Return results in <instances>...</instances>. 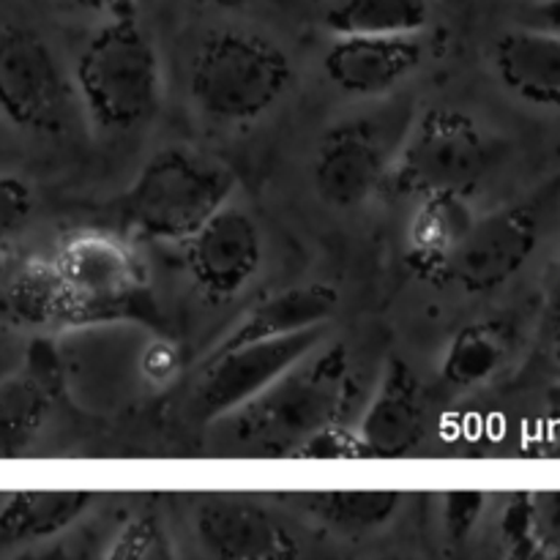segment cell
<instances>
[{
  "mask_svg": "<svg viewBox=\"0 0 560 560\" xmlns=\"http://www.w3.org/2000/svg\"><path fill=\"white\" fill-rule=\"evenodd\" d=\"M74 85L88 118L104 131L137 129L156 115L162 66L151 36L126 0L109 9V20L82 47Z\"/></svg>",
  "mask_w": 560,
  "mask_h": 560,
  "instance_id": "cell-2",
  "label": "cell"
},
{
  "mask_svg": "<svg viewBox=\"0 0 560 560\" xmlns=\"http://www.w3.org/2000/svg\"><path fill=\"white\" fill-rule=\"evenodd\" d=\"M0 310L20 326H74L69 293L52 260H27L3 282Z\"/></svg>",
  "mask_w": 560,
  "mask_h": 560,
  "instance_id": "cell-22",
  "label": "cell"
},
{
  "mask_svg": "<svg viewBox=\"0 0 560 560\" xmlns=\"http://www.w3.org/2000/svg\"><path fill=\"white\" fill-rule=\"evenodd\" d=\"M552 306H556V315H558V312H560V268H558L556 288H552Z\"/></svg>",
  "mask_w": 560,
  "mask_h": 560,
  "instance_id": "cell-31",
  "label": "cell"
},
{
  "mask_svg": "<svg viewBox=\"0 0 560 560\" xmlns=\"http://www.w3.org/2000/svg\"><path fill=\"white\" fill-rule=\"evenodd\" d=\"M512 353V328L498 320L459 328L441 359V383L452 392H470L490 383Z\"/></svg>",
  "mask_w": 560,
  "mask_h": 560,
  "instance_id": "cell-21",
  "label": "cell"
},
{
  "mask_svg": "<svg viewBox=\"0 0 560 560\" xmlns=\"http://www.w3.org/2000/svg\"><path fill=\"white\" fill-rule=\"evenodd\" d=\"M492 162L495 145L470 115L432 107L408 126L383 189L408 200L441 191L470 197Z\"/></svg>",
  "mask_w": 560,
  "mask_h": 560,
  "instance_id": "cell-5",
  "label": "cell"
},
{
  "mask_svg": "<svg viewBox=\"0 0 560 560\" xmlns=\"http://www.w3.org/2000/svg\"><path fill=\"white\" fill-rule=\"evenodd\" d=\"M337 306L339 290L326 282H306L277 290V293L252 304L238 317V323H233V328L213 345L208 359L241 348V345L288 337V334L306 331V328L326 326L328 317L337 312Z\"/></svg>",
  "mask_w": 560,
  "mask_h": 560,
  "instance_id": "cell-15",
  "label": "cell"
},
{
  "mask_svg": "<svg viewBox=\"0 0 560 560\" xmlns=\"http://www.w3.org/2000/svg\"><path fill=\"white\" fill-rule=\"evenodd\" d=\"M424 388L413 366L402 359H392L372 392L359 432L364 457L397 459L413 452L424 435Z\"/></svg>",
  "mask_w": 560,
  "mask_h": 560,
  "instance_id": "cell-14",
  "label": "cell"
},
{
  "mask_svg": "<svg viewBox=\"0 0 560 560\" xmlns=\"http://www.w3.org/2000/svg\"><path fill=\"white\" fill-rule=\"evenodd\" d=\"M96 495L82 490H20L0 506V539L42 541L63 534L77 523Z\"/></svg>",
  "mask_w": 560,
  "mask_h": 560,
  "instance_id": "cell-19",
  "label": "cell"
},
{
  "mask_svg": "<svg viewBox=\"0 0 560 560\" xmlns=\"http://www.w3.org/2000/svg\"><path fill=\"white\" fill-rule=\"evenodd\" d=\"M556 317H558V331H560V312H558V315H556Z\"/></svg>",
  "mask_w": 560,
  "mask_h": 560,
  "instance_id": "cell-33",
  "label": "cell"
},
{
  "mask_svg": "<svg viewBox=\"0 0 560 560\" xmlns=\"http://www.w3.org/2000/svg\"><path fill=\"white\" fill-rule=\"evenodd\" d=\"M184 244L191 282L213 301L238 295L260 271V228L241 208L222 206Z\"/></svg>",
  "mask_w": 560,
  "mask_h": 560,
  "instance_id": "cell-11",
  "label": "cell"
},
{
  "mask_svg": "<svg viewBox=\"0 0 560 560\" xmlns=\"http://www.w3.org/2000/svg\"><path fill=\"white\" fill-rule=\"evenodd\" d=\"M52 262L69 293L74 326L118 320L145 290V268L118 235H71Z\"/></svg>",
  "mask_w": 560,
  "mask_h": 560,
  "instance_id": "cell-7",
  "label": "cell"
},
{
  "mask_svg": "<svg viewBox=\"0 0 560 560\" xmlns=\"http://www.w3.org/2000/svg\"><path fill=\"white\" fill-rule=\"evenodd\" d=\"M295 457L304 459H364V448H361L359 432L348 427L345 421H334V424L323 427L320 432L310 438L304 446L299 448Z\"/></svg>",
  "mask_w": 560,
  "mask_h": 560,
  "instance_id": "cell-26",
  "label": "cell"
},
{
  "mask_svg": "<svg viewBox=\"0 0 560 560\" xmlns=\"http://www.w3.org/2000/svg\"><path fill=\"white\" fill-rule=\"evenodd\" d=\"M3 282H5V279H0V293H3Z\"/></svg>",
  "mask_w": 560,
  "mask_h": 560,
  "instance_id": "cell-32",
  "label": "cell"
},
{
  "mask_svg": "<svg viewBox=\"0 0 560 560\" xmlns=\"http://www.w3.org/2000/svg\"><path fill=\"white\" fill-rule=\"evenodd\" d=\"M195 534L206 552L224 560H293L301 545L284 520L238 495H208L195 509Z\"/></svg>",
  "mask_w": 560,
  "mask_h": 560,
  "instance_id": "cell-12",
  "label": "cell"
},
{
  "mask_svg": "<svg viewBox=\"0 0 560 560\" xmlns=\"http://www.w3.org/2000/svg\"><path fill=\"white\" fill-rule=\"evenodd\" d=\"M405 131L388 135L383 120L372 118L328 126L312 159L317 197L331 208H355L370 200L386 184Z\"/></svg>",
  "mask_w": 560,
  "mask_h": 560,
  "instance_id": "cell-9",
  "label": "cell"
},
{
  "mask_svg": "<svg viewBox=\"0 0 560 560\" xmlns=\"http://www.w3.org/2000/svg\"><path fill=\"white\" fill-rule=\"evenodd\" d=\"M279 501L295 512L310 514L317 523L342 534H370L392 523L402 503V492L392 490H328L282 492Z\"/></svg>",
  "mask_w": 560,
  "mask_h": 560,
  "instance_id": "cell-20",
  "label": "cell"
},
{
  "mask_svg": "<svg viewBox=\"0 0 560 560\" xmlns=\"http://www.w3.org/2000/svg\"><path fill=\"white\" fill-rule=\"evenodd\" d=\"M528 25L539 27V31L558 33L560 36V0H539V3H534Z\"/></svg>",
  "mask_w": 560,
  "mask_h": 560,
  "instance_id": "cell-29",
  "label": "cell"
},
{
  "mask_svg": "<svg viewBox=\"0 0 560 560\" xmlns=\"http://www.w3.org/2000/svg\"><path fill=\"white\" fill-rule=\"evenodd\" d=\"M492 69L501 85L534 107H560V36L539 27H514L498 36Z\"/></svg>",
  "mask_w": 560,
  "mask_h": 560,
  "instance_id": "cell-16",
  "label": "cell"
},
{
  "mask_svg": "<svg viewBox=\"0 0 560 560\" xmlns=\"http://www.w3.org/2000/svg\"><path fill=\"white\" fill-rule=\"evenodd\" d=\"M173 556V541L156 512H140L126 520L107 550L109 560H170Z\"/></svg>",
  "mask_w": 560,
  "mask_h": 560,
  "instance_id": "cell-25",
  "label": "cell"
},
{
  "mask_svg": "<svg viewBox=\"0 0 560 560\" xmlns=\"http://www.w3.org/2000/svg\"><path fill=\"white\" fill-rule=\"evenodd\" d=\"M293 85L288 52L249 31L211 33L195 49L189 96L219 124H249L277 107Z\"/></svg>",
  "mask_w": 560,
  "mask_h": 560,
  "instance_id": "cell-4",
  "label": "cell"
},
{
  "mask_svg": "<svg viewBox=\"0 0 560 560\" xmlns=\"http://www.w3.org/2000/svg\"><path fill=\"white\" fill-rule=\"evenodd\" d=\"M353 370L345 345H317L241 408L208 421L213 443L235 457H295L315 432L345 421Z\"/></svg>",
  "mask_w": 560,
  "mask_h": 560,
  "instance_id": "cell-1",
  "label": "cell"
},
{
  "mask_svg": "<svg viewBox=\"0 0 560 560\" xmlns=\"http://www.w3.org/2000/svg\"><path fill=\"white\" fill-rule=\"evenodd\" d=\"M416 202L419 206L408 222V266L419 277L441 282L476 217L470 213L468 195L441 191L419 197Z\"/></svg>",
  "mask_w": 560,
  "mask_h": 560,
  "instance_id": "cell-17",
  "label": "cell"
},
{
  "mask_svg": "<svg viewBox=\"0 0 560 560\" xmlns=\"http://www.w3.org/2000/svg\"><path fill=\"white\" fill-rule=\"evenodd\" d=\"M424 63L416 36H334L323 58L328 82L348 96H386Z\"/></svg>",
  "mask_w": 560,
  "mask_h": 560,
  "instance_id": "cell-13",
  "label": "cell"
},
{
  "mask_svg": "<svg viewBox=\"0 0 560 560\" xmlns=\"http://www.w3.org/2000/svg\"><path fill=\"white\" fill-rule=\"evenodd\" d=\"M326 339V326L306 328L277 339L241 345L228 353L202 361L200 383L191 394V413L200 421H213L241 408L252 397L271 386L282 372L299 364L306 353Z\"/></svg>",
  "mask_w": 560,
  "mask_h": 560,
  "instance_id": "cell-10",
  "label": "cell"
},
{
  "mask_svg": "<svg viewBox=\"0 0 560 560\" xmlns=\"http://www.w3.org/2000/svg\"><path fill=\"white\" fill-rule=\"evenodd\" d=\"M71 85L49 44L31 27L0 33V118L33 135L66 129Z\"/></svg>",
  "mask_w": 560,
  "mask_h": 560,
  "instance_id": "cell-8",
  "label": "cell"
},
{
  "mask_svg": "<svg viewBox=\"0 0 560 560\" xmlns=\"http://www.w3.org/2000/svg\"><path fill=\"white\" fill-rule=\"evenodd\" d=\"M228 167L186 148L153 153L115 202L126 235L159 244H184L233 195Z\"/></svg>",
  "mask_w": 560,
  "mask_h": 560,
  "instance_id": "cell-3",
  "label": "cell"
},
{
  "mask_svg": "<svg viewBox=\"0 0 560 560\" xmlns=\"http://www.w3.org/2000/svg\"><path fill=\"white\" fill-rule=\"evenodd\" d=\"M560 200V173L534 195L514 200L487 217L474 219L463 244L438 284H454L470 295L492 293L523 271L534 257L545 222Z\"/></svg>",
  "mask_w": 560,
  "mask_h": 560,
  "instance_id": "cell-6",
  "label": "cell"
},
{
  "mask_svg": "<svg viewBox=\"0 0 560 560\" xmlns=\"http://www.w3.org/2000/svg\"><path fill=\"white\" fill-rule=\"evenodd\" d=\"M55 405V386L47 366L27 361L0 381V459L25 454L42 435Z\"/></svg>",
  "mask_w": 560,
  "mask_h": 560,
  "instance_id": "cell-18",
  "label": "cell"
},
{
  "mask_svg": "<svg viewBox=\"0 0 560 560\" xmlns=\"http://www.w3.org/2000/svg\"><path fill=\"white\" fill-rule=\"evenodd\" d=\"M430 16V0H331L323 25L334 36H416Z\"/></svg>",
  "mask_w": 560,
  "mask_h": 560,
  "instance_id": "cell-23",
  "label": "cell"
},
{
  "mask_svg": "<svg viewBox=\"0 0 560 560\" xmlns=\"http://www.w3.org/2000/svg\"><path fill=\"white\" fill-rule=\"evenodd\" d=\"M485 492H448L443 501V523L452 541H465L485 514Z\"/></svg>",
  "mask_w": 560,
  "mask_h": 560,
  "instance_id": "cell-28",
  "label": "cell"
},
{
  "mask_svg": "<svg viewBox=\"0 0 560 560\" xmlns=\"http://www.w3.org/2000/svg\"><path fill=\"white\" fill-rule=\"evenodd\" d=\"M501 536L512 556L560 560V490L517 492L509 498Z\"/></svg>",
  "mask_w": 560,
  "mask_h": 560,
  "instance_id": "cell-24",
  "label": "cell"
},
{
  "mask_svg": "<svg viewBox=\"0 0 560 560\" xmlns=\"http://www.w3.org/2000/svg\"><path fill=\"white\" fill-rule=\"evenodd\" d=\"M69 3L80 5V9H88V11H109L118 3H124V0H69Z\"/></svg>",
  "mask_w": 560,
  "mask_h": 560,
  "instance_id": "cell-30",
  "label": "cell"
},
{
  "mask_svg": "<svg viewBox=\"0 0 560 560\" xmlns=\"http://www.w3.org/2000/svg\"><path fill=\"white\" fill-rule=\"evenodd\" d=\"M33 217V189L16 175H0V244L14 238Z\"/></svg>",
  "mask_w": 560,
  "mask_h": 560,
  "instance_id": "cell-27",
  "label": "cell"
}]
</instances>
